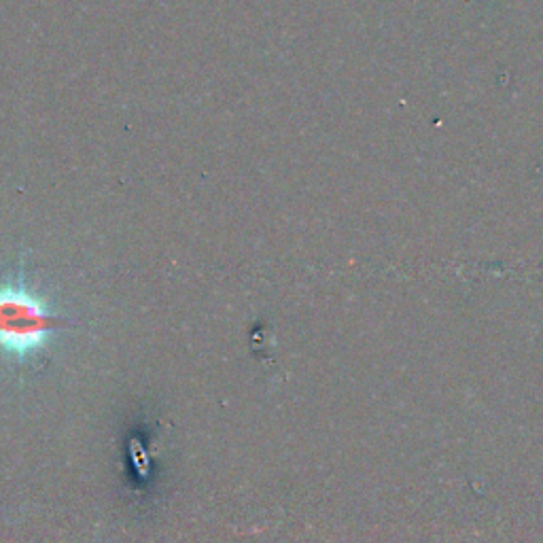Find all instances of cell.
<instances>
[{"instance_id":"6da1fadb","label":"cell","mask_w":543,"mask_h":543,"mask_svg":"<svg viewBox=\"0 0 543 543\" xmlns=\"http://www.w3.org/2000/svg\"><path fill=\"white\" fill-rule=\"evenodd\" d=\"M68 321L22 276L0 283V355L15 365L37 359Z\"/></svg>"}]
</instances>
